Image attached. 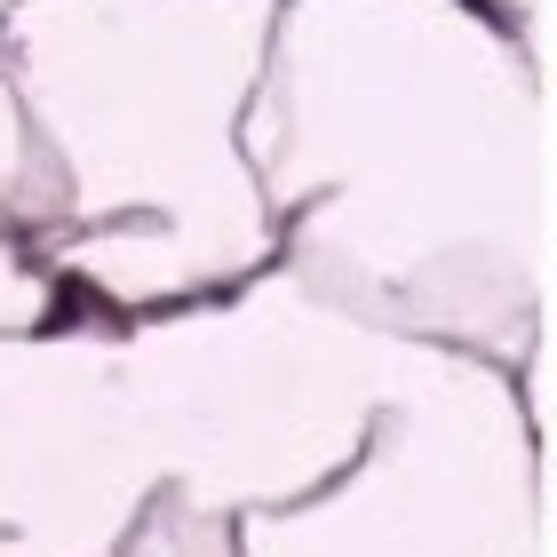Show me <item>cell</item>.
I'll return each mask as SVG.
<instances>
[{
    "instance_id": "6da1fadb",
    "label": "cell",
    "mask_w": 557,
    "mask_h": 557,
    "mask_svg": "<svg viewBox=\"0 0 557 557\" xmlns=\"http://www.w3.org/2000/svg\"><path fill=\"white\" fill-rule=\"evenodd\" d=\"M278 271L414 343L542 367V72L486 0H278L247 104Z\"/></svg>"
},
{
    "instance_id": "7a4b0ae2",
    "label": "cell",
    "mask_w": 557,
    "mask_h": 557,
    "mask_svg": "<svg viewBox=\"0 0 557 557\" xmlns=\"http://www.w3.org/2000/svg\"><path fill=\"white\" fill-rule=\"evenodd\" d=\"M278 0H16L0 48L33 104L48 208L24 239L81 311H168L278 263L247 104Z\"/></svg>"
},
{
    "instance_id": "3957f363",
    "label": "cell",
    "mask_w": 557,
    "mask_h": 557,
    "mask_svg": "<svg viewBox=\"0 0 557 557\" xmlns=\"http://www.w3.org/2000/svg\"><path fill=\"white\" fill-rule=\"evenodd\" d=\"M239 557H542V414L525 374L422 343L326 486L247 510Z\"/></svg>"
},
{
    "instance_id": "277c9868",
    "label": "cell",
    "mask_w": 557,
    "mask_h": 557,
    "mask_svg": "<svg viewBox=\"0 0 557 557\" xmlns=\"http://www.w3.org/2000/svg\"><path fill=\"white\" fill-rule=\"evenodd\" d=\"M184 502V430L136 311L0 326V557H120Z\"/></svg>"
},
{
    "instance_id": "5b68a950",
    "label": "cell",
    "mask_w": 557,
    "mask_h": 557,
    "mask_svg": "<svg viewBox=\"0 0 557 557\" xmlns=\"http://www.w3.org/2000/svg\"><path fill=\"white\" fill-rule=\"evenodd\" d=\"M48 208V168H40V136H33V104L16 88V64L0 48V239H33Z\"/></svg>"
},
{
    "instance_id": "8992f818",
    "label": "cell",
    "mask_w": 557,
    "mask_h": 557,
    "mask_svg": "<svg viewBox=\"0 0 557 557\" xmlns=\"http://www.w3.org/2000/svg\"><path fill=\"white\" fill-rule=\"evenodd\" d=\"M120 557H239V534H232V518H199L184 502H160Z\"/></svg>"
},
{
    "instance_id": "52a82bcc",
    "label": "cell",
    "mask_w": 557,
    "mask_h": 557,
    "mask_svg": "<svg viewBox=\"0 0 557 557\" xmlns=\"http://www.w3.org/2000/svg\"><path fill=\"white\" fill-rule=\"evenodd\" d=\"M57 311H64L57 278L24 256L16 239H0V326H40V319H57Z\"/></svg>"
},
{
    "instance_id": "ba28073f",
    "label": "cell",
    "mask_w": 557,
    "mask_h": 557,
    "mask_svg": "<svg viewBox=\"0 0 557 557\" xmlns=\"http://www.w3.org/2000/svg\"><path fill=\"white\" fill-rule=\"evenodd\" d=\"M486 9H502L510 24H525V33H534V0H486Z\"/></svg>"
},
{
    "instance_id": "9c48e42d",
    "label": "cell",
    "mask_w": 557,
    "mask_h": 557,
    "mask_svg": "<svg viewBox=\"0 0 557 557\" xmlns=\"http://www.w3.org/2000/svg\"><path fill=\"white\" fill-rule=\"evenodd\" d=\"M9 9H16V0H0V16H9Z\"/></svg>"
}]
</instances>
